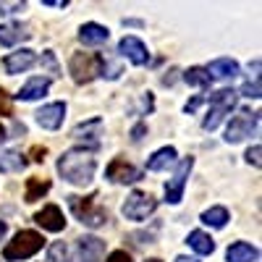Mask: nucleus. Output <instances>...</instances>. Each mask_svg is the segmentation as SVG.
<instances>
[{"instance_id": "1", "label": "nucleus", "mask_w": 262, "mask_h": 262, "mask_svg": "<svg viewBox=\"0 0 262 262\" xmlns=\"http://www.w3.org/2000/svg\"><path fill=\"white\" fill-rule=\"evenodd\" d=\"M95 170H97V160L90 147H74L58 158V173L63 176V181L74 186H86L95 179Z\"/></svg>"}, {"instance_id": "2", "label": "nucleus", "mask_w": 262, "mask_h": 262, "mask_svg": "<svg viewBox=\"0 0 262 262\" xmlns=\"http://www.w3.org/2000/svg\"><path fill=\"white\" fill-rule=\"evenodd\" d=\"M42 247H45V238H42V233H37V231H18L11 242L6 244L3 257H6L8 262L29 259V257H34Z\"/></svg>"}, {"instance_id": "3", "label": "nucleus", "mask_w": 262, "mask_h": 262, "mask_svg": "<svg viewBox=\"0 0 262 262\" xmlns=\"http://www.w3.org/2000/svg\"><path fill=\"white\" fill-rule=\"evenodd\" d=\"M69 205L74 210V215L86 226V228H100L107 223V212L97 205V194L90 196H69Z\"/></svg>"}, {"instance_id": "4", "label": "nucleus", "mask_w": 262, "mask_h": 262, "mask_svg": "<svg viewBox=\"0 0 262 262\" xmlns=\"http://www.w3.org/2000/svg\"><path fill=\"white\" fill-rule=\"evenodd\" d=\"M236 100H238V92L233 90H217L210 95V113L205 116L202 121V128L205 131H215L217 126H221V121L236 107Z\"/></svg>"}, {"instance_id": "5", "label": "nucleus", "mask_w": 262, "mask_h": 262, "mask_svg": "<svg viewBox=\"0 0 262 262\" xmlns=\"http://www.w3.org/2000/svg\"><path fill=\"white\" fill-rule=\"evenodd\" d=\"M100 60H102V53H74L71 63H69V71H71L74 81L90 84L95 76H100Z\"/></svg>"}, {"instance_id": "6", "label": "nucleus", "mask_w": 262, "mask_h": 262, "mask_svg": "<svg viewBox=\"0 0 262 262\" xmlns=\"http://www.w3.org/2000/svg\"><path fill=\"white\" fill-rule=\"evenodd\" d=\"M155 210H158V200H155L152 194H147V191H131V194L126 196V202L121 205L123 217H128V221H137V223L147 221V215H152Z\"/></svg>"}, {"instance_id": "7", "label": "nucleus", "mask_w": 262, "mask_h": 262, "mask_svg": "<svg viewBox=\"0 0 262 262\" xmlns=\"http://www.w3.org/2000/svg\"><path fill=\"white\" fill-rule=\"evenodd\" d=\"M259 126V113H252V111H238L231 121H228V128H226V142L228 144H236L247 137H252V131Z\"/></svg>"}, {"instance_id": "8", "label": "nucleus", "mask_w": 262, "mask_h": 262, "mask_svg": "<svg viewBox=\"0 0 262 262\" xmlns=\"http://www.w3.org/2000/svg\"><path fill=\"white\" fill-rule=\"evenodd\" d=\"M194 168V158H184L176 168V173H173V179L165 184V202L168 205H179L181 196H184V186H186V179L189 173Z\"/></svg>"}, {"instance_id": "9", "label": "nucleus", "mask_w": 262, "mask_h": 262, "mask_svg": "<svg viewBox=\"0 0 262 262\" xmlns=\"http://www.w3.org/2000/svg\"><path fill=\"white\" fill-rule=\"evenodd\" d=\"M105 176H107V181H113V184H137L142 179V170L134 168L131 163H126L123 158H113L111 165L105 168Z\"/></svg>"}, {"instance_id": "10", "label": "nucleus", "mask_w": 262, "mask_h": 262, "mask_svg": "<svg viewBox=\"0 0 262 262\" xmlns=\"http://www.w3.org/2000/svg\"><path fill=\"white\" fill-rule=\"evenodd\" d=\"M118 53H121L123 58H128L134 66H147V63H149V50H147V45H144L139 37H134V34H126V37L118 42Z\"/></svg>"}, {"instance_id": "11", "label": "nucleus", "mask_w": 262, "mask_h": 262, "mask_svg": "<svg viewBox=\"0 0 262 262\" xmlns=\"http://www.w3.org/2000/svg\"><path fill=\"white\" fill-rule=\"evenodd\" d=\"M34 223L42 228V231H50V233H60L66 228V217H63V210L58 205H45L37 215H34Z\"/></svg>"}, {"instance_id": "12", "label": "nucleus", "mask_w": 262, "mask_h": 262, "mask_svg": "<svg viewBox=\"0 0 262 262\" xmlns=\"http://www.w3.org/2000/svg\"><path fill=\"white\" fill-rule=\"evenodd\" d=\"M37 116V123L48 131H58L63 126V118H66V102H50V105H42L39 111L34 113Z\"/></svg>"}, {"instance_id": "13", "label": "nucleus", "mask_w": 262, "mask_h": 262, "mask_svg": "<svg viewBox=\"0 0 262 262\" xmlns=\"http://www.w3.org/2000/svg\"><path fill=\"white\" fill-rule=\"evenodd\" d=\"M76 249H79L76 262H100L105 254V242L97 236H81Z\"/></svg>"}, {"instance_id": "14", "label": "nucleus", "mask_w": 262, "mask_h": 262, "mask_svg": "<svg viewBox=\"0 0 262 262\" xmlns=\"http://www.w3.org/2000/svg\"><path fill=\"white\" fill-rule=\"evenodd\" d=\"M34 63H37L34 50L24 48V50H16V53L6 55V60H3V69H6L8 74H24V71H29V69H32Z\"/></svg>"}, {"instance_id": "15", "label": "nucleus", "mask_w": 262, "mask_h": 262, "mask_svg": "<svg viewBox=\"0 0 262 262\" xmlns=\"http://www.w3.org/2000/svg\"><path fill=\"white\" fill-rule=\"evenodd\" d=\"M48 90H50V79H48V76H34V79H29L24 86H21V92H18L16 97L24 100V102H32V100L45 97Z\"/></svg>"}, {"instance_id": "16", "label": "nucleus", "mask_w": 262, "mask_h": 262, "mask_svg": "<svg viewBox=\"0 0 262 262\" xmlns=\"http://www.w3.org/2000/svg\"><path fill=\"white\" fill-rule=\"evenodd\" d=\"M207 74H210V79H223V81L236 79L238 76V63L233 58H217L207 66Z\"/></svg>"}, {"instance_id": "17", "label": "nucleus", "mask_w": 262, "mask_h": 262, "mask_svg": "<svg viewBox=\"0 0 262 262\" xmlns=\"http://www.w3.org/2000/svg\"><path fill=\"white\" fill-rule=\"evenodd\" d=\"M107 37H111L107 27L95 24V21H90V24H84L79 29V39L84 42V45H102V42H107Z\"/></svg>"}, {"instance_id": "18", "label": "nucleus", "mask_w": 262, "mask_h": 262, "mask_svg": "<svg viewBox=\"0 0 262 262\" xmlns=\"http://www.w3.org/2000/svg\"><path fill=\"white\" fill-rule=\"evenodd\" d=\"M226 259L228 262H257L259 259V252H257V247H252L247 242H236V244L228 247Z\"/></svg>"}, {"instance_id": "19", "label": "nucleus", "mask_w": 262, "mask_h": 262, "mask_svg": "<svg viewBox=\"0 0 262 262\" xmlns=\"http://www.w3.org/2000/svg\"><path fill=\"white\" fill-rule=\"evenodd\" d=\"M32 32H27V27H21V24H0V45H18L21 39H29Z\"/></svg>"}, {"instance_id": "20", "label": "nucleus", "mask_w": 262, "mask_h": 262, "mask_svg": "<svg viewBox=\"0 0 262 262\" xmlns=\"http://www.w3.org/2000/svg\"><path fill=\"white\" fill-rule=\"evenodd\" d=\"M27 155H21L18 149H6L0 152V173H16L21 168H27Z\"/></svg>"}, {"instance_id": "21", "label": "nucleus", "mask_w": 262, "mask_h": 262, "mask_svg": "<svg viewBox=\"0 0 262 262\" xmlns=\"http://www.w3.org/2000/svg\"><path fill=\"white\" fill-rule=\"evenodd\" d=\"M176 163V147H160L155 155L147 160V170H165Z\"/></svg>"}, {"instance_id": "22", "label": "nucleus", "mask_w": 262, "mask_h": 262, "mask_svg": "<svg viewBox=\"0 0 262 262\" xmlns=\"http://www.w3.org/2000/svg\"><path fill=\"white\" fill-rule=\"evenodd\" d=\"M186 244H189L196 254H212V252H215V242L210 238V233H205V231H191L189 238H186Z\"/></svg>"}, {"instance_id": "23", "label": "nucleus", "mask_w": 262, "mask_h": 262, "mask_svg": "<svg viewBox=\"0 0 262 262\" xmlns=\"http://www.w3.org/2000/svg\"><path fill=\"white\" fill-rule=\"evenodd\" d=\"M50 191V181L48 179H37V176H32V179H27V191H24V202H37V200H42Z\"/></svg>"}, {"instance_id": "24", "label": "nucleus", "mask_w": 262, "mask_h": 262, "mask_svg": "<svg viewBox=\"0 0 262 262\" xmlns=\"http://www.w3.org/2000/svg\"><path fill=\"white\" fill-rule=\"evenodd\" d=\"M184 81H186L189 86H200V90H207L212 79H210L207 69H202V66H191V69L184 71Z\"/></svg>"}, {"instance_id": "25", "label": "nucleus", "mask_w": 262, "mask_h": 262, "mask_svg": "<svg viewBox=\"0 0 262 262\" xmlns=\"http://www.w3.org/2000/svg\"><path fill=\"white\" fill-rule=\"evenodd\" d=\"M228 221H231V215H228L226 207H210V210L202 212V223L210 226V228H223Z\"/></svg>"}, {"instance_id": "26", "label": "nucleus", "mask_w": 262, "mask_h": 262, "mask_svg": "<svg viewBox=\"0 0 262 262\" xmlns=\"http://www.w3.org/2000/svg\"><path fill=\"white\" fill-rule=\"evenodd\" d=\"M48 262H71V249L66 247L63 242L50 244V249H48Z\"/></svg>"}, {"instance_id": "27", "label": "nucleus", "mask_w": 262, "mask_h": 262, "mask_svg": "<svg viewBox=\"0 0 262 262\" xmlns=\"http://www.w3.org/2000/svg\"><path fill=\"white\" fill-rule=\"evenodd\" d=\"M242 95L249 97V100H259L262 97V92H259V76H254V81H247L242 86Z\"/></svg>"}, {"instance_id": "28", "label": "nucleus", "mask_w": 262, "mask_h": 262, "mask_svg": "<svg viewBox=\"0 0 262 262\" xmlns=\"http://www.w3.org/2000/svg\"><path fill=\"white\" fill-rule=\"evenodd\" d=\"M0 116H13V107H11V97L6 90H0Z\"/></svg>"}, {"instance_id": "29", "label": "nucleus", "mask_w": 262, "mask_h": 262, "mask_svg": "<svg viewBox=\"0 0 262 262\" xmlns=\"http://www.w3.org/2000/svg\"><path fill=\"white\" fill-rule=\"evenodd\" d=\"M259 152H262V147H259V144H254V147H249V149H247V163H249V165L259 168Z\"/></svg>"}, {"instance_id": "30", "label": "nucleus", "mask_w": 262, "mask_h": 262, "mask_svg": "<svg viewBox=\"0 0 262 262\" xmlns=\"http://www.w3.org/2000/svg\"><path fill=\"white\" fill-rule=\"evenodd\" d=\"M105 262H131V254L123 252V249H118V252H111V254H107Z\"/></svg>"}, {"instance_id": "31", "label": "nucleus", "mask_w": 262, "mask_h": 262, "mask_svg": "<svg viewBox=\"0 0 262 262\" xmlns=\"http://www.w3.org/2000/svg\"><path fill=\"white\" fill-rule=\"evenodd\" d=\"M16 11H24V3H11V6L0 3V16H6V13H16Z\"/></svg>"}, {"instance_id": "32", "label": "nucleus", "mask_w": 262, "mask_h": 262, "mask_svg": "<svg viewBox=\"0 0 262 262\" xmlns=\"http://www.w3.org/2000/svg\"><path fill=\"white\" fill-rule=\"evenodd\" d=\"M42 60L50 66V71H53V74H58V63H55V55H53L50 50H48V53H42Z\"/></svg>"}, {"instance_id": "33", "label": "nucleus", "mask_w": 262, "mask_h": 262, "mask_svg": "<svg viewBox=\"0 0 262 262\" xmlns=\"http://www.w3.org/2000/svg\"><path fill=\"white\" fill-rule=\"evenodd\" d=\"M200 105H202V97L196 95V97H191V100H189V102L184 105V111H186V113H194V111H196V107H200Z\"/></svg>"}, {"instance_id": "34", "label": "nucleus", "mask_w": 262, "mask_h": 262, "mask_svg": "<svg viewBox=\"0 0 262 262\" xmlns=\"http://www.w3.org/2000/svg\"><path fill=\"white\" fill-rule=\"evenodd\" d=\"M45 155H48V149H45V147H34V149H32L34 163H42V160H45Z\"/></svg>"}, {"instance_id": "35", "label": "nucleus", "mask_w": 262, "mask_h": 262, "mask_svg": "<svg viewBox=\"0 0 262 262\" xmlns=\"http://www.w3.org/2000/svg\"><path fill=\"white\" fill-rule=\"evenodd\" d=\"M42 6H48V8H66V6H69V0H42Z\"/></svg>"}, {"instance_id": "36", "label": "nucleus", "mask_w": 262, "mask_h": 262, "mask_svg": "<svg viewBox=\"0 0 262 262\" xmlns=\"http://www.w3.org/2000/svg\"><path fill=\"white\" fill-rule=\"evenodd\" d=\"M144 131H147V126H144V123L134 126V131H131V139H134V142H139V139L144 137Z\"/></svg>"}, {"instance_id": "37", "label": "nucleus", "mask_w": 262, "mask_h": 262, "mask_svg": "<svg viewBox=\"0 0 262 262\" xmlns=\"http://www.w3.org/2000/svg\"><path fill=\"white\" fill-rule=\"evenodd\" d=\"M173 262H196V259H194V257H184V254H181V257H176Z\"/></svg>"}, {"instance_id": "38", "label": "nucleus", "mask_w": 262, "mask_h": 262, "mask_svg": "<svg viewBox=\"0 0 262 262\" xmlns=\"http://www.w3.org/2000/svg\"><path fill=\"white\" fill-rule=\"evenodd\" d=\"M6 231H8V226H6V221H0V238L6 236Z\"/></svg>"}, {"instance_id": "39", "label": "nucleus", "mask_w": 262, "mask_h": 262, "mask_svg": "<svg viewBox=\"0 0 262 262\" xmlns=\"http://www.w3.org/2000/svg\"><path fill=\"white\" fill-rule=\"evenodd\" d=\"M3 139H6V126L0 123V142H3Z\"/></svg>"}, {"instance_id": "40", "label": "nucleus", "mask_w": 262, "mask_h": 262, "mask_svg": "<svg viewBox=\"0 0 262 262\" xmlns=\"http://www.w3.org/2000/svg\"><path fill=\"white\" fill-rule=\"evenodd\" d=\"M147 262H163V259H158V257H152V259H147Z\"/></svg>"}]
</instances>
